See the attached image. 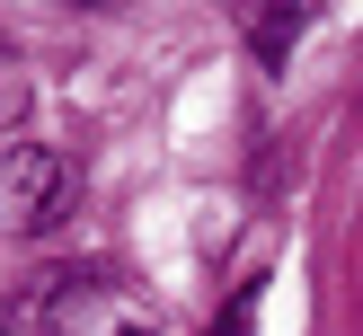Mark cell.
<instances>
[{"label": "cell", "mask_w": 363, "mask_h": 336, "mask_svg": "<svg viewBox=\"0 0 363 336\" xmlns=\"http://www.w3.org/2000/svg\"><path fill=\"white\" fill-rule=\"evenodd\" d=\"M301 35V9L293 0H266V9H248V45H257V62H284Z\"/></svg>", "instance_id": "cell-3"}, {"label": "cell", "mask_w": 363, "mask_h": 336, "mask_svg": "<svg viewBox=\"0 0 363 336\" xmlns=\"http://www.w3.org/2000/svg\"><path fill=\"white\" fill-rule=\"evenodd\" d=\"M248 318H257V283L230 301V318H213V336H248Z\"/></svg>", "instance_id": "cell-4"}, {"label": "cell", "mask_w": 363, "mask_h": 336, "mask_svg": "<svg viewBox=\"0 0 363 336\" xmlns=\"http://www.w3.org/2000/svg\"><path fill=\"white\" fill-rule=\"evenodd\" d=\"M71 204H80V177H71L62 151L18 141V151L0 159V230H9V239H45V230H62Z\"/></svg>", "instance_id": "cell-1"}, {"label": "cell", "mask_w": 363, "mask_h": 336, "mask_svg": "<svg viewBox=\"0 0 363 336\" xmlns=\"http://www.w3.org/2000/svg\"><path fill=\"white\" fill-rule=\"evenodd\" d=\"M0 62H9V27H0Z\"/></svg>", "instance_id": "cell-6"}, {"label": "cell", "mask_w": 363, "mask_h": 336, "mask_svg": "<svg viewBox=\"0 0 363 336\" xmlns=\"http://www.w3.org/2000/svg\"><path fill=\"white\" fill-rule=\"evenodd\" d=\"M0 336H9V301H0Z\"/></svg>", "instance_id": "cell-5"}, {"label": "cell", "mask_w": 363, "mask_h": 336, "mask_svg": "<svg viewBox=\"0 0 363 336\" xmlns=\"http://www.w3.org/2000/svg\"><path fill=\"white\" fill-rule=\"evenodd\" d=\"M53 336H160V328H151V310H142V301L116 292V283L62 274V292H53Z\"/></svg>", "instance_id": "cell-2"}]
</instances>
